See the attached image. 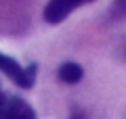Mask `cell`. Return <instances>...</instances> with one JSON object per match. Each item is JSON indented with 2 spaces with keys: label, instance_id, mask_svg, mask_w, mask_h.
<instances>
[{
  "label": "cell",
  "instance_id": "cell-1",
  "mask_svg": "<svg viewBox=\"0 0 126 119\" xmlns=\"http://www.w3.org/2000/svg\"><path fill=\"white\" fill-rule=\"evenodd\" d=\"M0 71H2L6 77L13 79L19 88H27V90H30L32 86H34V82H36L38 65H36V63H32V65H27V67H21L13 57L0 52Z\"/></svg>",
  "mask_w": 126,
  "mask_h": 119
},
{
  "label": "cell",
  "instance_id": "cell-2",
  "mask_svg": "<svg viewBox=\"0 0 126 119\" xmlns=\"http://www.w3.org/2000/svg\"><path fill=\"white\" fill-rule=\"evenodd\" d=\"M80 4H82L80 0H53V2H48V4L44 6L42 17H44L46 23L57 25V23L65 21V19H67Z\"/></svg>",
  "mask_w": 126,
  "mask_h": 119
},
{
  "label": "cell",
  "instance_id": "cell-3",
  "mask_svg": "<svg viewBox=\"0 0 126 119\" xmlns=\"http://www.w3.org/2000/svg\"><path fill=\"white\" fill-rule=\"evenodd\" d=\"M2 119H38L34 107L27 105L21 96H9Z\"/></svg>",
  "mask_w": 126,
  "mask_h": 119
},
{
  "label": "cell",
  "instance_id": "cell-4",
  "mask_svg": "<svg viewBox=\"0 0 126 119\" xmlns=\"http://www.w3.org/2000/svg\"><path fill=\"white\" fill-rule=\"evenodd\" d=\"M57 75H59V79H61L63 84L74 86V84H78V82L84 77V69H82V65H78V63L67 61V63H63V65L59 67Z\"/></svg>",
  "mask_w": 126,
  "mask_h": 119
},
{
  "label": "cell",
  "instance_id": "cell-5",
  "mask_svg": "<svg viewBox=\"0 0 126 119\" xmlns=\"http://www.w3.org/2000/svg\"><path fill=\"white\" fill-rule=\"evenodd\" d=\"M107 17H109V21H122V19H126V2L124 0H118V2H113L109 6Z\"/></svg>",
  "mask_w": 126,
  "mask_h": 119
},
{
  "label": "cell",
  "instance_id": "cell-6",
  "mask_svg": "<svg viewBox=\"0 0 126 119\" xmlns=\"http://www.w3.org/2000/svg\"><path fill=\"white\" fill-rule=\"evenodd\" d=\"M69 119H84V117H82V115H76V113H74V115H72Z\"/></svg>",
  "mask_w": 126,
  "mask_h": 119
},
{
  "label": "cell",
  "instance_id": "cell-7",
  "mask_svg": "<svg viewBox=\"0 0 126 119\" xmlns=\"http://www.w3.org/2000/svg\"><path fill=\"white\" fill-rule=\"evenodd\" d=\"M0 90H2V88H0Z\"/></svg>",
  "mask_w": 126,
  "mask_h": 119
}]
</instances>
